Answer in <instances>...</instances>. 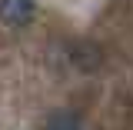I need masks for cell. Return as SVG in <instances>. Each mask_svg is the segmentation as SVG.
<instances>
[{
  "label": "cell",
  "instance_id": "cell-1",
  "mask_svg": "<svg viewBox=\"0 0 133 130\" xmlns=\"http://www.w3.org/2000/svg\"><path fill=\"white\" fill-rule=\"evenodd\" d=\"M33 0H0V20L10 27H23L33 20Z\"/></svg>",
  "mask_w": 133,
  "mask_h": 130
},
{
  "label": "cell",
  "instance_id": "cell-2",
  "mask_svg": "<svg viewBox=\"0 0 133 130\" xmlns=\"http://www.w3.org/2000/svg\"><path fill=\"white\" fill-rule=\"evenodd\" d=\"M73 60H77L80 70H97L100 67V50L93 44H80V47L73 50Z\"/></svg>",
  "mask_w": 133,
  "mask_h": 130
},
{
  "label": "cell",
  "instance_id": "cell-3",
  "mask_svg": "<svg viewBox=\"0 0 133 130\" xmlns=\"http://www.w3.org/2000/svg\"><path fill=\"white\" fill-rule=\"evenodd\" d=\"M47 130H80V117L73 110H57V114H50Z\"/></svg>",
  "mask_w": 133,
  "mask_h": 130
}]
</instances>
